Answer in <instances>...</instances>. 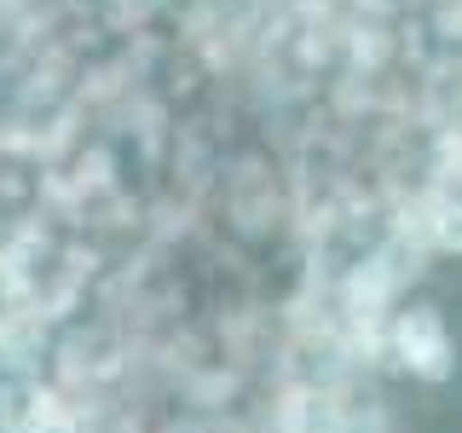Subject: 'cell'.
I'll use <instances>...</instances> for the list:
<instances>
[{"label":"cell","mask_w":462,"mask_h":433,"mask_svg":"<svg viewBox=\"0 0 462 433\" xmlns=\"http://www.w3.org/2000/svg\"><path fill=\"white\" fill-rule=\"evenodd\" d=\"M428 231H433V249L462 254V202H439L433 220H428Z\"/></svg>","instance_id":"cell-3"},{"label":"cell","mask_w":462,"mask_h":433,"mask_svg":"<svg viewBox=\"0 0 462 433\" xmlns=\"http://www.w3.org/2000/svg\"><path fill=\"white\" fill-rule=\"evenodd\" d=\"M341 295H346V312H353V318L382 312V300L393 295V278H387V266H382V260H370V266H358L353 278H346Z\"/></svg>","instance_id":"cell-2"},{"label":"cell","mask_w":462,"mask_h":433,"mask_svg":"<svg viewBox=\"0 0 462 433\" xmlns=\"http://www.w3.org/2000/svg\"><path fill=\"white\" fill-rule=\"evenodd\" d=\"M387 341H393L399 370H411V382L439 387V382L457 375V341H451V329H445L439 307H428V300H416L411 312H399Z\"/></svg>","instance_id":"cell-1"},{"label":"cell","mask_w":462,"mask_h":433,"mask_svg":"<svg viewBox=\"0 0 462 433\" xmlns=\"http://www.w3.org/2000/svg\"><path fill=\"white\" fill-rule=\"evenodd\" d=\"M278 433H307V428H278Z\"/></svg>","instance_id":"cell-4"}]
</instances>
